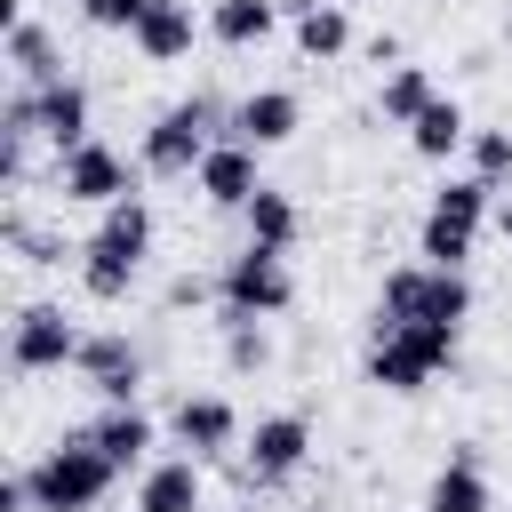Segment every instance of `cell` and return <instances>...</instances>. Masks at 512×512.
I'll list each match as a JSON object with an SVG mask.
<instances>
[{
	"label": "cell",
	"mask_w": 512,
	"mask_h": 512,
	"mask_svg": "<svg viewBox=\"0 0 512 512\" xmlns=\"http://www.w3.org/2000/svg\"><path fill=\"white\" fill-rule=\"evenodd\" d=\"M112 480H120V464H112L88 432H72V440H56V448L32 464V504H40V512H96V504L112 496Z\"/></svg>",
	"instance_id": "cell-1"
},
{
	"label": "cell",
	"mask_w": 512,
	"mask_h": 512,
	"mask_svg": "<svg viewBox=\"0 0 512 512\" xmlns=\"http://www.w3.org/2000/svg\"><path fill=\"white\" fill-rule=\"evenodd\" d=\"M224 120H232V112H224L216 96H184V104H168V112L144 128L136 168H144V176H192V168L208 160V144H216Z\"/></svg>",
	"instance_id": "cell-2"
},
{
	"label": "cell",
	"mask_w": 512,
	"mask_h": 512,
	"mask_svg": "<svg viewBox=\"0 0 512 512\" xmlns=\"http://www.w3.org/2000/svg\"><path fill=\"white\" fill-rule=\"evenodd\" d=\"M288 296H296V280H288V256L280 248H240L224 272H216V304L224 312H240V320H272V312H288Z\"/></svg>",
	"instance_id": "cell-3"
},
{
	"label": "cell",
	"mask_w": 512,
	"mask_h": 512,
	"mask_svg": "<svg viewBox=\"0 0 512 512\" xmlns=\"http://www.w3.org/2000/svg\"><path fill=\"white\" fill-rule=\"evenodd\" d=\"M80 360V328L64 320V304H24L8 320V368L16 376H48V368H72Z\"/></svg>",
	"instance_id": "cell-4"
},
{
	"label": "cell",
	"mask_w": 512,
	"mask_h": 512,
	"mask_svg": "<svg viewBox=\"0 0 512 512\" xmlns=\"http://www.w3.org/2000/svg\"><path fill=\"white\" fill-rule=\"evenodd\" d=\"M304 456H312V424H304L296 408L256 416V432H248V448H240V464H248V480H256V488L296 480V472H304Z\"/></svg>",
	"instance_id": "cell-5"
},
{
	"label": "cell",
	"mask_w": 512,
	"mask_h": 512,
	"mask_svg": "<svg viewBox=\"0 0 512 512\" xmlns=\"http://www.w3.org/2000/svg\"><path fill=\"white\" fill-rule=\"evenodd\" d=\"M56 192L72 200V208H112V200H128L136 184H128V160L112 152V144H80V152H64L56 160Z\"/></svg>",
	"instance_id": "cell-6"
},
{
	"label": "cell",
	"mask_w": 512,
	"mask_h": 512,
	"mask_svg": "<svg viewBox=\"0 0 512 512\" xmlns=\"http://www.w3.org/2000/svg\"><path fill=\"white\" fill-rule=\"evenodd\" d=\"M192 192H200L208 208H248V200L264 192V176H256V144L216 136V144H208V160L192 168Z\"/></svg>",
	"instance_id": "cell-7"
},
{
	"label": "cell",
	"mask_w": 512,
	"mask_h": 512,
	"mask_svg": "<svg viewBox=\"0 0 512 512\" xmlns=\"http://www.w3.org/2000/svg\"><path fill=\"white\" fill-rule=\"evenodd\" d=\"M296 128H304V104H296V88H248V96L232 104V120H224V136H240V144H256V152L288 144Z\"/></svg>",
	"instance_id": "cell-8"
},
{
	"label": "cell",
	"mask_w": 512,
	"mask_h": 512,
	"mask_svg": "<svg viewBox=\"0 0 512 512\" xmlns=\"http://www.w3.org/2000/svg\"><path fill=\"white\" fill-rule=\"evenodd\" d=\"M168 432H176L192 456H216V448H232V440H240V408H232L224 392H184V400H176V416H168Z\"/></svg>",
	"instance_id": "cell-9"
},
{
	"label": "cell",
	"mask_w": 512,
	"mask_h": 512,
	"mask_svg": "<svg viewBox=\"0 0 512 512\" xmlns=\"http://www.w3.org/2000/svg\"><path fill=\"white\" fill-rule=\"evenodd\" d=\"M424 512H496V488H488V472H480V448L464 440V448H448V464L432 472V488H424Z\"/></svg>",
	"instance_id": "cell-10"
},
{
	"label": "cell",
	"mask_w": 512,
	"mask_h": 512,
	"mask_svg": "<svg viewBox=\"0 0 512 512\" xmlns=\"http://www.w3.org/2000/svg\"><path fill=\"white\" fill-rule=\"evenodd\" d=\"M136 512H200V456H152L136 472Z\"/></svg>",
	"instance_id": "cell-11"
},
{
	"label": "cell",
	"mask_w": 512,
	"mask_h": 512,
	"mask_svg": "<svg viewBox=\"0 0 512 512\" xmlns=\"http://www.w3.org/2000/svg\"><path fill=\"white\" fill-rule=\"evenodd\" d=\"M464 144H472V120H464V104H456V96H432V104L408 120V152H416V160H432V168H440V160H456Z\"/></svg>",
	"instance_id": "cell-12"
},
{
	"label": "cell",
	"mask_w": 512,
	"mask_h": 512,
	"mask_svg": "<svg viewBox=\"0 0 512 512\" xmlns=\"http://www.w3.org/2000/svg\"><path fill=\"white\" fill-rule=\"evenodd\" d=\"M200 32H208V24L192 16V0H152V16L136 24V48H144L152 64H176V56H192Z\"/></svg>",
	"instance_id": "cell-13"
},
{
	"label": "cell",
	"mask_w": 512,
	"mask_h": 512,
	"mask_svg": "<svg viewBox=\"0 0 512 512\" xmlns=\"http://www.w3.org/2000/svg\"><path fill=\"white\" fill-rule=\"evenodd\" d=\"M32 96H40V136L56 144V160L80 152L88 144V88L80 80H56V88H32Z\"/></svg>",
	"instance_id": "cell-14"
},
{
	"label": "cell",
	"mask_w": 512,
	"mask_h": 512,
	"mask_svg": "<svg viewBox=\"0 0 512 512\" xmlns=\"http://www.w3.org/2000/svg\"><path fill=\"white\" fill-rule=\"evenodd\" d=\"M88 440L128 472V464H144V456H152V440H160V432H152V416H144V408H104V416L88 424Z\"/></svg>",
	"instance_id": "cell-15"
},
{
	"label": "cell",
	"mask_w": 512,
	"mask_h": 512,
	"mask_svg": "<svg viewBox=\"0 0 512 512\" xmlns=\"http://www.w3.org/2000/svg\"><path fill=\"white\" fill-rule=\"evenodd\" d=\"M272 24H280V0H216L208 8V40H224V48H256V40H272Z\"/></svg>",
	"instance_id": "cell-16"
},
{
	"label": "cell",
	"mask_w": 512,
	"mask_h": 512,
	"mask_svg": "<svg viewBox=\"0 0 512 512\" xmlns=\"http://www.w3.org/2000/svg\"><path fill=\"white\" fill-rule=\"evenodd\" d=\"M8 64H16V88H56V80H64L56 40H48V24H32V16L8 32Z\"/></svg>",
	"instance_id": "cell-17"
},
{
	"label": "cell",
	"mask_w": 512,
	"mask_h": 512,
	"mask_svg": "<svg viewBox=\"0 0 512 512\" xmlns=\"http://www.w3.org/2000/svg\"><path fill=\"white\" fill-rule=\"evenodd\" d=\"M96 248H112V256H136V264H144V248H152V208H144V192H128V200H112V208H104Z\"/></svg>",
	"instance_id": "cell-18"
},
{
	"label": "cell",
	"mask_w": 512,
	"mask_h": 512,
	"mask_svg": "<svg viewBox=\"0 0 512 512\" xmlns=\"http://www.w3.org/2000/svg\"><path fill=\"white\" fill-rule=\"evenodd\" d=\"M432 96H440V88H432V72H424V64H392V72H384V88H376V112H384L392 128H408Z\"/></svg>",
	"instance_id": "cell-19"
},
{
	"label": "cell",
	"mask_w": 512,
	"mask_h": 512,
	"mask_svg": "<svg viewBox=\"0 0 512 512\" xmlns=\"http://www.w3.org/2000/svg\"><path fill=\"white\" fill-rule=\"evenodd\" d=\"M432 216H440V224H464V232H480V224L496 216V184H480V176H448V184L432 192Z\"/></svg>",
	"instance_id": "cell-20"
},
{
	"label": "cell",
	"mask_w": 512,
	"mask_h": 512,
	"mask_svg": "<svg viewBox=\"0 0 512 512\" xmlns=\"http://www.w3.org/2000/svg\"><path fill=\"white\" fill-rule=\"evenodd\" d=\"M240 216H248V240H256V248H280V256H288V240L304 232L296 200H288V192H272V184H264V192H256V200L240 208Z\"/></svg>",
	"instance_id": "cell-21"
},
{
	"label": "cell",
	"mask_w": 512,
	"mask_h": 512,
	"mask_svg": "<svg viewBox=\"0 0 512 512\" xmlns=\"http://www.w3.org/2000/svg\"><path fill=\"white\" fill-rule=\"evenodd\" d=\"M72 368H80L96 392H104V384H120V376H144L136 344H128V336H112V328H104V336H80V360H72Z\"/></svg>",
	"instance_id": "cell-22"
},
{
	"label": "cell",
	"mask_w": 512,
	"mask_h": 512,
	"mask_svg": "<svg viewBox=\"0 0 512 512\" xmlns=\"http://www.w3.org/2000/svg\"><path fill=\"white\" fill-rule=\"evenodd\" d=\"M368 384H384V392H424L432 368H424L400 336H368Z\"/></svg>",
	"instance_id": "cell-23"
},
{
	"label": "cell",
	"mask_w": 512,
	"mask_h": 512,
	"mask_svg": "<svg viewBox=\"0 0 512 512\" xmlns=\"http://www.w3.org/2000/svg\"><path fill=\"white\" fill-rule=\"evenodd\" d=\"M136 272H144L136 256H112V248H96V240L80 248V288H88L96 304H120V296L136 288Z\"/></svg>",
	"instance_id": "cell-24"
},
{
	"label": "cell",
	"mask_w": 512,
	"mask_h": 512,
	"mask_svg": "<svg viewBox=\"0 0 512 512\" xmlns=\"http://www.w3.org/2000/svg\"><path fill=\"white\" fill-rule=\"evenodd\" d=\"M296 48H304L312 64H328V56H344V48H352V16H344L336 0H320L312 16H296Z\"/></svg>",
	"instance_id": "cell-25"
},
{
	"label": "cell",
	"mask_w": 512,
	"mask_h": 512,
	"mask_svg": "<svg viewBox=\"0 0 512 512\" xmlns=\"http://www.w3.org/2000/svg\"><path fill=\"white\" fill-rule=\"evenodd\" d=\"M416 256H424L432 272H464V264H472V232H464V224H440V216L424 208V232H416Z\"/></svg>",
	"instance_id": "cell-26"
},
{
	"label": "cell",
	"mask_w": 512,
	"mask_h": 512,
	"mask_svg": "<svg viewBox=\"0 0 512 512\" xmlns=\"http://www.w3.org/2000/svg\"><path fill=\"white\" fill-rule=\"evenodd\" d=\"M384 336H400L432 376H440V368H456V328H448V320H408V328H384Z\"/></svg>",
	"instance_id": "cell-27"
},
{
	"label": "cell",
	"mask_w": 512,
	"mask_h": 512,
	"mask_svg": "<svg viewBox=\"0 0 512 512\" xmlns=\"http://www.w3.org/2000/svg\"><path fill=\"white\" fill-rule=\"evenodd\" d=\"M472 176L480 184H496V192H512V128H472Z\"/></svg>",
	"instance_id": "cell-28"
},
{
	"label": "cell",
	"mask_w": 512,
	"mask_h": 512,
	"mask_svg": "<svg viewBox=\"0 0 512 512\" xmlns=\"http://www.w3.org/2000/svg\"><path fill=\"white\" fill-rule=\"evenodd\" d=\"M224 360H232V368H264V360H272V336H264V320H240V312H224Z\"/></svg>",
	"instance_id": "cell-29"
},
{
	"label": "cell",
	"mask_w": 512,
	"mask_h": 512,
	"mask_svg": "<svg viewBox=\"0 0 512 512\" xmlns=\"http://www.w3.org/2000/svg\"><path fill=\"white\" fill-rule=\"evenodd\" d=\"M80 16H88L96 32H128V40H136V24L152 16V0H80Z\"/></svg>",
	"instance_id": "cell-30"
},
{
	"label": "cell",
	"mask_w": 512,
	"mask_h": 512,
	"mask_svg": "<svg viewBox=\"0 0 512 512\" xmlns=\"http://www.w3.org/2000/svg\"><path fill=\"white\" fill-rule=\"evenodd\" d=\"M496 232L512 240V192H496Z\"/></svg>",
	"instance_id": "cell-31"
},
{
	"label": "cell",
	"mask_w": 512,
	"mask_h": 512,
	"mask_svg": "<svg viewBox=\"0 0 512 512\" xmlns=\"http://www.w3.org/2000/svg\"><path fill=\"white\" fill-rule=\"evenodd\" d=\"M312 8H320V0H280V16H288V24H296V16H312Z\"/></svg>",
	"instance_id": "cell-32"
},
{
	"label": "cell",
	"mask_w": 512,
	"mask_h": 512,
	"mask_svg": "<svg viewBox=\"0 0 512 512\" xmlns=\"http://www.w3.org/2000/svg\"><path fill=\"white\" fill-rule=\"evenodd\" d=\"M504 40H512V16H504Z\"/></svg>",
	"instance_id": "cell-33"
}]
</instances>
